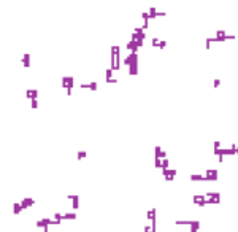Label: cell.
Listing matches in <instances>:
<instances>
[{
	"label": "cell",
	"mask_w": 238,
	"mask_h": 232,
	"mask_svg": "<svg viewBox=\"0 0 238 232\" xmlns=\"http://www.w3.org/2000/svg\"><path fill=\"white\" fill-rule=\"evenodd\" d=\"M21 210H22V207H21V202H15V204H13V213H15V215L21 213Z\"/></svg>",
	"instance_id": "obj_4"
},
{
	"label": "cell",
	"mask_w": 238,
	"mask_h": 232,
	"mask_svg": "<svg viewBox=\"0 0 238 232\" xmlns=\"http://www.w3.org/2000/svg\"><path fill=\"white\" fill-rule=\"evenodd\" d=\"M75 218H76L75 213H64L62 215V220H75Z\"/></svg>",
	"instance_id": "obj_5"
},
{
	"label": "cell",
	"mask_w": 238,
	"mask_h": 232,
	"mask_svg": "<svg viewBox=\"0 0 238 232\" xmlns=\"http://www.w3.org/2000/svg\"><path fill=\"white\" fill-rule=\"evenodd\" d=\"M22 65L24 67H30V54L29 53H24L22 54Z\"/></svg>",
	"instance_id": "obj_3"
},
{
	"label": "cell",
	"mask_w": 238,
	"mask_h": 232,
	"mask_svg": "<svg viewBox=\"0 0 238 232\" xmlns=\"http://www.w3.org/2000/svg\"><path fill=\"white\" fill-rule=\"evenodd\" d=\"M78 157H86V151H80V153H78Z\"/></svg>",
	"instance_id": "obj_7"
},
{
	"label": "cell",
	"mask_w": 238,
	"mask_h": 232,
	"mask_svg": "<svg viewBox=\"0 0 238 232\" xmlns=\"http://www.w3.org/2000/svg\"><path fill=\"white\" fill-rule=\"evenodd\" d=\"M33 202H35V200H33L32 197H24V199L21 200V207H22V210H24V208H27V207H32Z\"/></svg>",
	"instance_id": "obj_1"
},
{
	"label": "cell",
	"mask_w": 238,
	"mask_h": 232,
	"mask_svg": "<svg viewBox=\"0 0 238 232\" xmlns=\"http://www.w3.org/2000/svg\"><path fill=\"white\" fill-rule=\"evenodd\" d=\"M37 96H38V91L37 89H27L26 91V97H29V99H32V100H35Z\"/></svg>",
	"instance_id": "obj_2"
},
{
	"label": "cell",
	"mask_w": 238,
	"mask_h": 232,
	"mask_svg": "<svg viewBox=\"0 0 238 232\" xmlns=\"http://www.w3.org/2000/svg\"><path fill=\"white\" fill-rule=\"evenodd\" d=\"M30 105H32V108H37V107H38V100H32V103H30Z\"/></svg>",
	"instance_id": "obj_6"
}]
</instances>
